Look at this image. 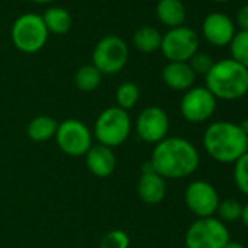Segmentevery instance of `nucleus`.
Wrapping results in <instances>:
<instances>
[{
  "label": "nucleus",
  "mask_w": 248,
  "mask_h": 248,
  "mask_svg": "<svg viewBox=\"0 0 248 248\" xmlns=\"http://www.w3.org/2000/svg\"><path fill=\"white\" fill-rule=\"evenodd\" d=\"M151 165L156 174L168 180H180L194 174L200 165L197 148L184 138H165L155 145Z\"/></svg>",
  "instance_id": "f257e3e1"
},
{
  "label": "nucleus",
  "mask_w": 248,
  "mask_h": 248,
  "mask_svg": "<svg viewBox=\"0 0 248 248\" xmlns=\"http://www.w3.org/2000/svg\"><path fill=\"white\" fill-rule=\"evenodd\" d=\"M203 146L216 162L235 164L248 152V136L239 129L238 123L215 121L204 130Z\"/></svg>",
  "instance_id": "f03ea898"
},
{
  "label": "nucleus",
  "mask_w": 248,
  "mask_h": 248,
  "mask_svg": "<svg viewBox=\"0 0 248 248\" xmlns=\"http://www.w3.org/2000/svg\"><path fill=\"white\" fill-rule=\"evenodd\" d=\"M206 88L216 99H239L248 93V69L232 59L215 62L206 75Z\"/></svg>",
  "instance_id": "7ed1b4c3"
},
{
  "label": "nucleus",
  "mask_w": 248,
  "mask_h": 248,
  "mask_svg": "<svg viewBox=\"0 0 248 248\" xmlns=\"http://www.w3.org/2000/svg\"><path fill=\"white\" fill-rule=\"evenodd\" d=\"M132 118L129 111L121 109L117 105L105 108L95 120L93 136L96 142L107 148H117L123 145L130 136Z\"/></svg>",
  "instance_id": "20e7f679"
},
{
  "label": "nucleus",
  "mask_w": 248,
  "mask_h": 248,
  "mask_svg": "<svg viewBox=\"0 0 248 248\" xmlns=\"http://www.w3.org/2000/svg\"><path fill=\"white\" fill-rule=\"evenodd\" d=\"M48 34L50 32L47 31L43 16L37 14H25L15 21L11 37L14 46L19 51L34 54L46 46Z\"/></svg>",
  "instance_id": "39448f33"
},
{
  "label": "nucleus",
  "mask_w": 248,
  "mask_h": 248,
  "mask_svg": "<svg viewBox=\"0 0 248 248\" xmlns=\"http://www.w3.org/2000/svg\"><path fill=\"white\" fill-rule=\"evenodd\" d=\"M231 241L226 223L217 217H199L194 220L184 236L187 248H223Z\"/></svg>",
  "instance_id": "423d86ee"
},
{
  "label": "nucleus",
  "mask_w": 248,
  "mask_h": 248,
  "mask_svg": "<svg viewBox=\"0 0 248 248\" xmlns=\"http://www.w3.org/2000/svg\"><path fill=\"white\" fill-rule=\"evenodd\" d=\"M129 60V47L123 38L107 35L98 41L92 53V64L102 75H115L124 69Z\"/></svg>",
  "instance_id": "0eeeda50"
},
{
  "label": "nucleus",
  "mask_w": 248,
  "mask_h": 248,
  "mask_svg": "<svg viewBox=\"0 0 248 248\" xmlns=\"http://www.w3.org/2000/svg\"><path fill=\"white\" fill-rule=\"evenodd\" d=\"M56 143L60 151L69 156H85L92 148L93 135L86 124L76 118H67L62 121L56 132Z\"/></svg>",
  "instance_id": "6e6552de"
},
{
  "label": "nucleus",
  "mask_w": 248,
  "mask_h": 248,
  "mask_svg": "<svg viewBox=\"0 0 248 248\" xmlns=\"http://www.w3.org/2000/svg\"><path fill=\"white\" fill-rule=\"evenodd\" d=\"M199 35L188 27L171 28L162 35L161 51L170 62H188L199 51Z\"/></svg>",
  "instance_id": "1a4fd4ad"
},
{
  "label": "nucleus",
  "mask_w": 248,
  "mask_h": 248,
  "mask_svg": "<svg viewBox=\"0 0 248 248\" xmlns=\"http://www.w3.org/2000/svg\"><path fill=\"white\" fill-rule=\"evenodd\" d=\"M217 99L206 86H193L181 98L180 111L186 121L188 123H204L216 111Z\"/></svg>",
  "instance_id": "9d476101"
},
{
  "label": "nucleus",
  "mask_w": 248,
  "mask_h": 248,
  "mask_svg": "<svg viewBox=\"0 0 248 248\" xmlns=\"http://www.w3.org/2000/svg\"><path fill=\"white\" fill-rule=\"evenodd\" d=\"M138 138L149 145H156L168 136L170 118L168 114L158 105H151L142 109L135 123Z\"/></svg>",
  "instance_id": "9b49d317"
},
{
  "label": "nucleus",
  "mask_w": 248,
  "mask_h": 248,
  "mask_svg": "<svg viewBox=\"0 0 248 248\" xmlns=\"http://www.w3.org/2000/svg\"><path fill=\"white\" fill-rule=\"evenodd\" d=\"M184 200L188 210L197 217L213 216L220 203L216 188L204 180H196L190 183L186 188Z\"/></svg>",
  "instance_id": "f8f14e48"
},
{
  "label": "nucleus",
  "mask_w": 248,
  "mask_h": 248,
  "mask_svg": "<svg viewBox=\"0 0 248 248\" xmlns=\"http://www.w3.org/2000/svg\"><path fill=\"white\" fill-rule=\"evenodd\" d=\"M202 31L209 44L215 47H226L235 35V25L228 15L213 12L204 18Z\"/></svg>",
  "instance_id": "ddd939ff"
},
{
  "label": "nucleus",
  "mask_w": 248,
  "mask_h": 248,
  "mask_svg": "<svg viewBox=\"0 0 248 248\" xmlns=\"http://www.w3.org/2000/svg\"><path fill=\"white\" fill-rule=\"evenodd\" d=\"M138 194L146 204H159L167 196V183L159 174H156L151 162L143 164L142 175L138 181Z\"/></svg>",
  "instance_id": "4468645a"
},
{
  "label": "nucleus",
  "mask_w": 248,
  "mask_h": 248,
  "mask_svg": "<svg viewBox=\"0 0 248 248\" xmlns=\"http://www.w3.org/2000/svg\"><path fill=\"white\" fill-rule=\"evenodd\" d=\"M85 162L89 172L99 178L109 177L117 167V158L112 149L99 143L92 145V148L85 155Z\"/></svg>",
  "instance_id": "2eb2a0df"
},
{
  "label": "nucleus",
  "mask_w": 248,
  "mask_h": 248,
  "mask_svg": "<svg viewBox=\"0 0 248 248\" xmlns=\"http://www.w3.org/2000/svg\"><path fill=\"white\" fill-rule=\"evenodd\" d=\"M162 79L168 88L186 92L193 88L196 73L190 67L188 62H170L162 69Z\"/></svg>",
  "instance_id": "dca6fc26"
},
{
  "label": "nucleus",
  "mask_w": 248,
  "mask_h": 248,
  "mask_svg": "<svg viewBox=\"0 0 248 248\" xmlns=\"http://www.w3.org/2000/svg\"><path fill=\"white\" fill-rule=\"evenodd\" d=\"M158 19L170 28L183 27L187 12L181 0H159L156 5Z\"/></svg>",
  "instance_id": "f3484780"
},
{
  "label": "nucleus",
  "mask_w": 248,
  "mask_h": 248,
  "mask_svg": "<svg viewBox=\"0 0 248 248\" xmlns=\"http://www.w3.org/2000/svg\"><path fill=\"white\" fill-rule=\"evenodd\" d=\"M57 127H59V123L53 117L37 115L30 121L27 127V135L32 142L44 143L56 136Z\"/></svg>",
  "instance_id": "a211bd4d"
},
{
  "label": "nucleus",
  "mask_w": 248,
  "mask_h": 248,
  "mask_svg": "<svg viewBox=\"0 0 248 248\" xmlns=\"http://www.w3.org/2000/svg\"><path fill=\"white\" fill-rule=\"evenodd\" d=\"M43 21L47 27V31L56 35L67 34L73 25V19L69 11L59 6L47 9L43 15Z\"/></svg>",
  "instance_id": "6ab92c4d"
},
{
  "label": "nucleus",
  "mask_w": 248,
  "mask_h": 248,
  "mask_svg": "<svg viewBox=\"0 0 248 248\" xmlns=\"http://www.w3.org/2000/svg\"><path fill=\"white\" fill-rule=\"evenodd\" d=\"M161 43H162V35L154 27H142L133 35L135 47L146 54L161 50Z\"/></svg>",
  "instance_id": "aec40b11"
},
{
  "label": "nucleus",
  "mask_w": 248,
  "mask_h": 248,
  "mask_svg": "<svg viewBox=\"0 0 248 248\" xmlns=\"http://www.w3.org/2000/svg\"><path fill=\"white\" fill-rule=\"evenodd\" d=\"M101 82H102V73L93 64H86L79 67L75 75V83L78 89L82 92H92L98 89Z\"/></svg>",
  "instance_id": "412c9836"
},
{
  "label": "nucleus",
  "mask_w": 248,
  "mask_h": 248,
  "mask_svg": "<svg viewBox=\"0 0 248 248\" xmlns=\"http://www.w3.org/2000/svg\"><path fill=\"white\" fill-rule=\"evenodd\" d=\"M140 98V89L133 82H124L115 91V101L117 107L121 109H132Z\"/></svg>",
  "instance_id": "4be33fe9"
},
{
  "label": "nucleus",
  "mask_w": 248,
  "mask_h": 248,
  "mask_svg": "<svg viewBox=\"0 0 248 248\" xmlns=\"http://www.w3.org/2000/svg\"><path fill=\"white\" fill-rule=\"evenodd\" d=\"M229 47L232 54L231 59L248 69V31L235 32Z\"/></svg>",
  "instance_id": "5701e85b"
},
{
  "label": "nucleus",
  "mask_w": 248,
  "mask_h": 248,
  "mask_svg": "<svg viewBox=\"0 0 248 248\" xmlns=\"http://www.w3.org/2000/svg\"><path fill=\"white\" fill-rule=\"evenodd\" d=\"M217 219L222 220L223 223H229V222H235L238 219H241L242 215V204L236 200V199H225L219 203L217 206Z\"/></svg>",
  "instance_id": "b1692460"
},
{
  "label": "nucleus",
  "mask_w": 248,
  "mask_h": 248,
  "mask_svg": "<svg viewBox=\"0 0 248 248\" xmlns=\"http://www.w3.org/2000/svg\"><path fill=\"white\" fill-rule=\"evenodd\" d=\"M130 236L123 229H112L102 235L99 241V248H129Z\"/></svg>",
  "instance_id": "393cba45"
},
{
  "label": "nucleus",
  "mask_w": 248,
  "mask_h": 248,
  "mask_svg": "<svg viewBox=\"0 0 248 248\" xmlns=\"http://www.w3.org/2000/svg\"><path fill=\"white\" fill-rule=\"evenodd\" d=\"M233 181L236 188L248 196V152L233 164Z\"/></svg>",
  "instance_id": "a878e982"
},
{
  "label": "nucleus",
  "mask_w": 248,
  "mask_h": 248,
  "mask_svg": "<svg viewBox=\"0 0 248 248\" xmlns=\"http://www.w3.org/2000/svg\"><path fill=\"white\" fill-rule=\"evenodd\" d=\"M188 64H190V67L193 69V72L196 73V76L197 75H207L209 73V70L212 69V66L215 64V62H213V59L209 56V54H206V53H196L190 60H188Z\"/></svg>",
  "instance_id": "bb28decb"
},
{
  "label": "nucleus",
  "mask_w": 248,
  "mask_h": 248,
  "mask_svg": "<svg viewBox=\"0 0 248 248\" xmlns=\"http://www.w3.org/2000/svg\"><path fill=\"white\" fill-rule=\"evenodd\" d=\"M236 24L241 31H248V5H244L236 14Z\"/></svg>",
  "instance_id": "cd10ccee"
},
{
  "label": "nucleus",
  "mask_w": 248,
  "mask_h": 248,
  "mask_svg": "<svg viewBox=\"0 0 248 248\" xmlns=\"http://www.w3.org/2000/svg\"><path fill=\"white\" fill-rule=\"evenodd\" d=\"M241 220L244 222V225L248 228V202L245 204H242V215H241Z\"/></svg>",
  "instance_id": "c85d7f7f"
},
{
  "label": "nucleus",
  "mask_w": 248,
  "mask_h": 248,
  "mask_svg": "<svg viewBox=\"0 0 248 248\" xmlns=\"http://www.w3.org/2000/svg\"><path fill=\"white\" fill-rule=\"evenodd\" d=\"M238 126H239V129L248 136V118H244L242 121H239V123H238Z\"/></svg>",
  "instance_id": "c756f323"
},
{
  "label": "nucleus",
  "mask_w": 248,
  "mask_h": 248,
  "mask_svg": "<svg viewBox=\"0 0 248 248\" xmlns=\"http://www.w3.org/2000/svg\"><path fill=\"white\" fill-rule=\"evenodd\" d=\"M223 248H245L241 242H238V241H229Z\"/></svg>",
  "instance_id": "7c9ffc66"
},
{
  "label": "nucleus",
  "mask_w": 248,
  "mask_h": 248,
  "mask_svg": "<svg viewBox=\"0 0 248 248\" xmlns=\"http://www.w3.org/2000/svg\"><path fill=\"white\" fill-rule=\"evenodd\" d=\"M31 2H34V3H38V5H46V3H50V2H53V0H31Z\"/></svg>",
  "instance_id": "2f4dec72"
},
{
  "label": "nucleus",
  "mask_w": 248,
  "mask_h": 248,
  "mask_svg": "<svg viewBox=\"0 0 248 248\" xmlns=\"http://www.w3.org/2000/svg\"><path fill=\"white\" fill-rule=\"evenodd\" d=\"M213 2H217V3H225V2H229V0H213Z\"/></svg>",
  "instance_id": "473e14b6"
}]
</instances>
